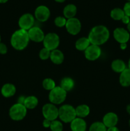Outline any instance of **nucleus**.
I'll list each match as a JSON object with an SVG mask.
<instances>
[{
    "label": "nucleus",
    "instance_id": "nucleus-2",
    "mask_svg": "<svg viewBox=\"0 0 130 131\" xmlns=\"http://www.w3.org/2000/svg\"><path fill=\"white\" fill-rule=\"evenodd\" d=\"M29 40L28 31L19 29L12 34L10 39V43L15 50L22 51L28 46Z\"/></svg>",
    "mask_w": 130,
    "mask_h": 131
},
{
    "label": "nucleus",
    "instance_id": "nucleus-38",
    "mask_svg": "<svg viewBox=\"0 0 130 131\" xmlns=\"http://www.w3.org/2000/svg\"><path fill=\"white\" fill-rule=\"evenodd\" d=\"M126 111H127V113L130 115V104L127 105V107H126Z\"/></svg>",
    "mask_w": 130,
    "mask_h": 131
},
{
    "label": "nucleus",
    "instance_id": "nucleus-37",
    "mask_svg": "<svg viewBox=\"0 0 130 131\" xmlns=\"http://www.w3.org/2000/svg\"><path fill=\"white\" fill-rule=\"evenodd\" d=\"M120 48L122 50H125L127 48V43H120Z\"/></svg>",
    "mask_w": 130,
    "mask_h": 131
},
{
    "label": "nucleus",
    "instance_id": "nucleus-34",
    "mask_svg": "<svg viewBox=\"0 0 130 131\" xmlns=\"http://www.w3.org/2000/svg\"><path fill=\"white\" fill-rule=\"evenodd\" d=\"M121 20H122V22L124 24H127L130 22V17L127 16V15H124V16L123 17H122V19H121Z\"/></svg>",
    "mask_w": 130,
    "mask_h": 131
},
{
    "label": "nucleus",
    "instance_id": "nucleus-40",
    "mask_svg": "<svg viewBox=\"0 0 130 131\" xmlns=\"http://www.w3.org/2000/svg\"><path fill=\"white\" fill-rule=\"evenodd\" d=\"M127 29L129 33H130V22L127 24Z\"/></svg>",
    "mask_w": 130,
    "mask_h": 131
},
{
    "label": "nucleus",
    "instance_id": "nucleus-42",
    "mask_svg": "<svg viewBox=\"0 0 130 131\" xmlns=\"http://www.w3.org/2000/svg\"><path fill=\"white\" fill-rule=\"evenodd\" d=\"M128 69H130V58H129V61H128Z\"/></svg>",
    "mask_w": 130,
    "mask_h": 131
},
{
    "label": "nucleus",
    "instance_id": "nucleus-29",
    "mask_svg": "<svg viewBox=\"0 0 130 131\" xmlns=\"http://www.w3.org/2000/svg\"><path fill=\"white\" fill-rule=\"evenodd\" d=\"M67 19L62 16H57L54 19V24L58 28H62L66 26Z\"/></svg>",
    "mask_w": 130,
    "mask_h": 131
},
{
    "label": "nucleus",
    "instance_id": "nucleus-13",
    "mask_svg": "<svg viewBox=\"0 0 130 131\" xmlns=\"http://www.w3.org/2000/svg\"><path fill=\"white\" fill-rule=\"evenodd\" d=\"M28 32L29 40L36 43L43 42L45 35L43 30L38 26H33Z\"/></svg>",
    "mask_w": 130,
    "mask_h": 131
},
{
    "label": "nucleus",
    "instance_id": "nucleus-26",
    "mask_svg": "<svg viewBox=\"0 0 130 131\" xmlns=\"http://www.w3.org/2000/svg\"><path fill=\"white\" fill-rule=\"evenodd\" d=\"M107 128L101 122H95L90 125L89 131H107Z\"/></svg>",
    "mask_w": 130,
    "mask_h": 131
},
{
    "label": "nucleus",
    "instance_id": "nucleus-18",
    "mask_svg": "<svg viewBox=\"0 0 130 131\" xmlns=\"http://www.w3.org/2000/svg\"><path fill=\"white\" fill-rule=\"evenodd\" d=\"M62 12H63L64 17L66 19L75 17V15L77 12V8L74 4H68L64 8Z\"/></svg>",
    "mask_w": 130,
    "mask_h": 131
},
{
    "label": "nucleus",
    "instance_id": "nucleus-32",
    "mask_svg": "<svg viewBox=\"0 0 130 131\" xmlns=\"http://www.w3.org/2000/svg\"><path fill=\"white\" fill-rule=\"evenodd\" d=\"M8 49L6 45L3 43L0 42V54H5L7 52Z\"/></svg>",
    "mask_w": 130,
    "mask_h": 131
},
{
    "label": "nucleus",
    "instance_id": "nucleus-43",
    "mask_svg": "<svg viewBox=\"0 0 130 131\" xmlns=\"http://www.w3.org/2000/svg\"><path fill=\"white\" fill-rule=\"evenodd\" d=\"M129 126H130V120H129Z\"/></svg>",
    "mask_w": 130,
    "mask_h": 131
},
{
    "label": "nucleus",
    "instance_id": "nucleus-31",
    "mask_svg": "<svg viewBox=\"0 0 130 131\" xmlns=\"http://www.w3.org/2000/svg\"><path fill=\"white\" fill-rule=\"evenodd\" d=\"M123 10L124 12L125 15H127L130 17V1H127V3H125L123 8Z\"/></svg>",
    "mask_w": 130,
    "mask_h": 131
},
{
    "label": "nucleus",
    "instance_id": "nucleus-22",
    "mask_svg": "<svg viewBox=\"0 0 130 131\" xmlns=\"http://www.w3.org/2000/svg\"><path fill=\"white\" fill-rule=\"evenodd\" d=\"M75 112H76V117L84 118L90 113V108L86 104L79 105L75 108Z\"/></svg>",
    "mask_w": 130,
    "mask_h": 131
},
{
    "label": "nucleus",
    "instance_id": "nucleus-8",
    "mask_svg": "<svg viewBox=\"0 0 130 131\" xmlns=\"http://www.w3.org/2000/svg\"><path fill=\"white\" fill-rule=\"evenodd\" d=\"M65 28L69 34L71 35H76L79 34L81 31V22L76 17L67 19Z\"/></svg>",
    "mask_w": 130,
    "mask_h": 131
},
{
    "label": "nucleus",
    "instance_id": "nucleus-41",
    "mask_svg": "<svg viewBox=\"0 0 130 131\" xmlns=\"http://www.w3.org/2000/svg\"><path fill=\"white\" fill-rule=\"evenodd\" d=\"M8 0H0V3H6Z\"/></svg>",
    "mask_w": 130,
    "mask_h": 131
},
{
    "label": "nucleus",
    "instance_id": "nucleus-10",
    "mask_svg": "<svg viewBox=\"0 0 130 131\" xmlns=\"http://www.w3.org/2000/svg\"><path fill=\"white\" fill-rule=\"evenodd\" d=\"M85 58L89 61H95L100 57L101 49L100 46L90 44L84 51Z\"/></svg>",
    "mask_w": 130,
    "mask_h": 131
},
{
    "label": "nucleus",
    "instance_id": "nucleus-5",
    "mask_svg": "<svg viewBox=\"0 0 130 131\" xmlns=\"http://www.w3.org/2000/svg\"><path fill=\"white\" fill-rule=\"evenodd\" d=\"M27 108L24 104L16 103L11 106L9 110V116L14 121H20L27 115Z\"/></svg>",
    "mask_w": 130,
    "mask_h": 131
},
{
    "label": "nucleus",
    "instance_id": "nucleus-39",
    "mask_svg": "<svg viewBox=\"0 0 130 131\" xmlns=\"http://www.w3.org/2000/svg\"><path fill=\"white\" fill-rule=\"evenodd\" d=\"M54 1H56V2H57V3H62L64 2V1H66V0H54Z\"/></svg>",
    "mask_w": 130,
    "mask_h": 131
},
{
    "label": "nucleus",
    "instance_id": "nucleus-16",
    "mask_svg": "<svg viewBox=\"0 0 130 131\" xmlns=\"http://www.w3.org/2000/svg\"><path fill=\"white\" fill-rule=\"evenodd\" d=\"M50 59L53 63L56 65H60L63 62L64 60V56L63 52L61 50L57 49L51 51Z\"/></svg>",
    "mask_w": 130,
    "mask_h": 131
},
{
    "label": "nucleus",
    "instance_id": "nucleus-15",
    "mask_svg": "<svg viewBox=\"0 0 130 131\" xmlns=\"http://www.w3.org/2000/svg\"><path fill=\"white\" fill-rule=\"evenodd\" d=\"M71 131H86L87 124L84 118L76 117L70 123Z\"/></svg>",
    "mask_w": 130,
    "mask_h": 131
},
{
    "label": "nucleus",
    "instance_id": "nucleus-3",
    "mask_svg": "<svg viewBox=\"0 0 130 131\" xmlns=\"http://www.w3.org/2000/svg\"><path fill=\"white\" fill-rule=\"evenodd\" d=\"M59 118L62 122L70 124L76 118L75 108L70 104L62 105L59 108Z\"/></svg>",
    "mask_w": 130,
    "mask_h": 131
},
{
    "label": "nucleus",
    "instance_id": "nucleus-7",
    "mask_svg": "<svg viewBox=\"0 0 130 131\" xmlns=\"http://www.w3.org/2000/svg\"><path fill=\"white\" fill-rule=\"evenodd\" d=\"M42 115L44 118L52 122L59 117V109L53 104L47 103L42 107Z\"/></svg>",
    "mask_w": 130,
    "mask_h": 131
},
{
    "label": "nucleus",
    "instance_id": "nucleus-30",
    "mask_svg": "<svg viewBox=\"0 0 130 131\" xmlns=\"http://www.w3.org/2000/svg\"><path fill=\"white\" fill-rule=\"evenodd\" d=\"M51 51L50 50L47 49V48L43 47V49L40 50L39 52V57L42 60H47L50 58Z\"/></svg>",
    "mask_w": 130,
    "mask_h": 131
},
{
    "label": "nucleus",
    "instance_id": "nucleus-44",
    "mask_svg": "<svg viewBox=\"0 0 130 131\" xmlns=\"http://www.w3.org/2000/svg\"><path fill=\"white\" fill-rule=\"evenodd\" d=\"M1 35H0V42H1Z\"/></svg>",
    "mask_w": 130,
    "mask_h": 131
},
{
    "label": "nucleus",
    "instance_id": "nucleus-6",
    "mask_svg": "<svg viewBox=\"0 0 130 131\" xmlns=\"http://www.w3.org/2000/svg\"><path fill=\"white\" fill-rule=\"evenodd\" d=\"M43 46L45 48L50 51L57 49L60 43V38L57 34L55 33H48L45 35L43 40Z\"/></svg>",
    "mask_w": 130,
    "mask_h": 131
},
{
    "label": "nucleus",
    "instance_id": "nucleus-45",
    "mask_svg": "<svg viewBox=\"0 0 130 131\" xmlns=\"http://www.w3.org/2000/svg\"><path fill=\"white\" fill-rule=\"evenodd\" d=\"M127 1H130V0H127Z\"/></svg>",
    "mask_w": 130,
    "mask_h": 131
},
{
    "label": "nucleus",
    "instance_id": "nucleus-23",
    "mask_svg": "<svg viewBox=\"0 0 130 131\" xmlns=\"http://www.w3.org/2000/svg\"><path fill=\"white\" fill-rule=\"evenodd\" d=\"M90 45V41L88 37H81L75 42V48L79 51H85Z\"/></svg>",
    "mask_w": 130,
    "mask_h": 131
},
{
    "label": "nucleus",
    "instance_id": "nucleus-1",
    "mask_svg": "<svg viewBox=\"0 0 130 131\" xmlns=\"http://www.w3.org/2000/svg\"><path fill=\"white\" fill-rule=\"evenodd\" d=\"M110 38V31L108 28L103 25L95 26L90 29L88 38L90 44L100 46L104 44Z\"/></svg>",
    "mask_w": 130,
    "mask_h": 131
},
{
    "label": "nucleus",
    "instance_id": "nucleus-14",
    "mask_svg": "<svg viewBox=\"0 0 130 131\" xmlns=\"http://www.w3.org/2000/svg\"><path fill=\"white\" fill-rule=\"evenodd\" d=\"M119 121L118 116L113 112H108L105 115L103 118V122L107 128L116 126Z\"/></svg>",
    "mask_w": 130,
    "mask_h": 131
},
{
    "label": "nucleus",
    "instance_id": "nucleus-12",
    "mask_svg": "<svg viewBox=\"0 0 130 131\" xmlns=\"http://www.w3.org/2000/svg\"><path fill=\"white\" fill-rule=\"evenodd\" d=\"M114 39L119 43H127L130 38V35L128 31L123 28H117L113 32Z\"/></svg>",
    "mask_w": 130,
    "mask_h": 131
},
{
    "label": "nucleus",
    "instance_id": "nucleus-17",
    "mask_svg": "<svg viewBox=\"0 0 130 131\" xmlns=\"http://www.w3.org/2000/svg\"><path fill=\"white\" fill-rule=\"evenodd\" d=\"M1 94L3 97H6V98H9L14 95L16 93V88H15V85L11 83H6V84H4L1 88Z\"/></svg>",
    "mask_w": 130,
    "mask_h": 131
},
{
    "label": "nucleus",
    "instance_id": "nucleus-27",
    "mask_svg": "<svg viewBox=\"0 0 130 131\" xmlns=\"http://www.w3.org/2000/svg\"><path fill=\"white\" fill-rule=\"evenodd\" d=\"M42 86H43V88L45 90L48 91H51L56 86L55 81L51 78H46V79H45L43 81V83H42Z\"/></svg>",
    "mask_w": 130,
    "mask_h": 131
},
{
    "label": "nucleus",
    "instance_id": "nucleus-33",
    "mask_svg": "<svg viewBox=\"0 0 130 131\" xmlns=\"http://www.w3.org/2000/svg\"><path fill=\"white\" fill-rule=\"evenodd\" d=\"M51 124V121L47 120V119L44 118L43 120V123H42V125H43V127L45 128H50V126Z\"/></svg>",
    "mask_w": 130,
    "mask_h": 131
},
{
    "label": "nucleus",
    "instance_id": "nucleus-36",
    "mask_svg": "<svg viewBox=\"0 0 130 131\" xmlns=\"http://www.w3.org/2000/svg\"><path fill=\"white\" fill-rule=\"evenodd\" d=\"M107 131H120V130L117 127L115 126V127H112L107 128Z\"/></svg>",
    "mask_w": 130,
    "mask_h": 131
},
{
    "label": "nucleus",
    "instance_id": "nucleus-28",
    "mask_svg": "<svg viewBox=\"0 0 130 131\" xmlns=\"http://www.w3.org/2000/svg\"><path fill=\"white\" fill-rule=\"evenodd\" d=\"M50 129L51 131H62L63 130V125L61 121L59 120H54L51 122Z\"/></svg>",
    "mask_w": 130,
    "mask_h": 131
},
{
    "label": "nucleus",
    "instance_id": "nucleus-24",
    "mask_svg": "<svg viewBox=\"0 0 130 131\" xmlns=\"http://www.w3.org/2000/svg\"><path fill=\"white\" fill-rule=\"evenodd\" d=\"M38 104V99L34 95H29L25 97L24 105L27 110H33Z\"/></svg>",
    "mask_w": 130,
    "mask_h": 131
},
{
    "label": "nucleus",
    "instance_id": "nucleus-9",
    "mask_svg": "<svg viewBox=\"0 0 130 131\" xmlns=\"http://www.w3.org/2000/svg\"><path fill=\"white\" fill-rule=\"evenodd\" d=\"M20 29L28 31L34 26V17L29 13H26L20 17L18 22Z\"/></svg>",
    "mask_w": 130,
    "mask_h": 131
},
{
    "label": "nucleus",
    "instance_id": "nucleus-25",
    "mask_svg": "<svg viewBox=\"0 0 130 131\" xmlns=\"http://www.w3.org/2000/svg\"><path fill=\"white\" fill-rule=\"evenodd\" d=\"M125 14L123 9L120 8H115L112 9L110 12V17L112 19L115 20H121Z\"/></svg>",
    "mask_w": 130,
    "mask_h": 131
},
{
    "label": "nucleus",
    "instance_id": "nucleus-20",
    "mask_svg": "<svg viewBox=\"0 0 130 131\" xmlns=\"http://www.w3.org/2000/svg\"><path fill=\"white\" fill-rule=\"evenodd\" d=\"M75 81L72 78L70 77H65L62 78L61 81L60 86L66 92H69L73 89L75 87Z\"/></svg>",
    "mask_w": 130,
    "mask_h": 131
},
{
    "label": "nucleus",
    "instance_id": "nucleus-19",
    "mask_svg": "<svg viewBox=\"0 0 130 131\" xmlns=\"http://www.w3.org/2000/svg\"><path fill=\"white\" fill-rule=\"evenodd\" d=\"M119 83L123 87H128L130 86V69L126 68L120 74Z\"/></svg>",
    "mask_w": 130,
    "mask_h": 131
},
{
    "label": "nucleus",
    "instance_id": "nucleus-35",
    "mask_svg": "<svg viewBox=\"0 0 130 131\" xmlns=\"http://www.w3.org/2000/svg\"><path fill=\"white\" fill-rule=\"evenodd\" d=\"M25 97H25V96H23V95L20 96V97H19L17 99V103L24 104V101H25Z\"/></svg>",
    "mask_w": 130,
    "mask_h": 131
},
{
    "label": "nucleus",
    "instance_id": "nucleus-4",
    "mask_svg": "<svg viewBox=\"0 0 130 131\" xmlns=\"http://www.w3.org/2000/svg\"><path fill=\"white\" fill-rule=\"evenodd\" d=\"M66 96H67V92L62 89L60 86H58L50 91L48 99L50 103L54 105H59L64 102L66 99Z\"/></svg>",
    "mask_w": 130,
    "mask_h": 131
},
{
    "label": "nucleus",
    "instance_id": "nucleus-11",
    "mask_svg": "<svg viewBox=\"0 0 130 131\" xmlns=\"http://www.w3.org/2000/svg\"><path fill=\"white\" fill-rule=\"evenodd\" d=\"M50 16V10L45 5H40L34 10V17L38 21L44 23Z\"/></svg>",
    "mask_w": 130,
    "mask_h": 131
},
{
    "label": "nucleus",
    "instance_id": "nucleus-21",
    "mask_svg": "<svg viewBox=\"0 0 130 131\" xmlns=\"http://www.w3.org/2000/svg\"><path fill=\"white\" fill-rule=\"evenodd\" d=\"M111 68L113 72L121 74L126 69V65L123 60L121 59H116L112 62Z\"/></svg>",
    "mask_w": 130,
    "mask_h": 131
}]
</instances>
